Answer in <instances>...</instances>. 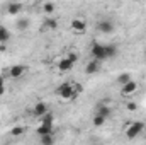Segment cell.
Instances as JSON below:
<instances>
[{
    "label": "cell",
    "mask_w": 146,
    "mask_h": 145,
    "mask_svg": "<svg viewBox=\"0 0 146 145\" xmlns=\"http://www.w3.org/2000/svg\"><path fill=\"white\" fill-rule=\"evenodd\" d=\"M56 94L63 99V101H73L75 97V82H65L56 89Z\"/></svg>",
    "instance_id": "6da1fadb"
},
{
    "label": "cell",
    "mask_w": 146,
    "mask_h": 145,
    "mask_svg": "<svg viewBox=\"0 0 146 145\" xmlns=\"http://www.w3.org/2000/svg\"><path fill=\"white\" fill-rule=\"evenodd\" d=\"M90 56L92 60H97V62H104L107 60V55H106V44L99 43V41H94L92 46H90Z\"/></svg>",
    "instance_id": "7a4b0ae2"
},
{
    "label": "cell",
    "mask_w": 146,
    "mask_h": 145,
    "mask_svg": "<svg viewBox=\"0 0 146 145\" xmlns=\"http://www.w3.org/2000/svg\"><path fill=\"white\" fill-rule=\"evenodd\" d=\"M145 132V123L143 121H131L127 126H126V137L129 138V140H134L136 137H139L141 133Z\"/></svg>",
    "instance_id": "3957f363"
},
{
    "label": "cell",
    "mask_w": 146,
    "mask_h": 145,
    "mask_svg": "<svg viewBox=\"0 0 146 145\" xmlns=\"http://www.w3.org/2000/svg\"><path fill=\"white\" fill-rule=\"evenodd\" d=\"M97 31H100L102 34H112L115 31V26L110 19H102L97 22Z\"/></svg>",
    "instance_id": "277c9868"
},
{
    "label": "cell",
    "mask_w": 146,
    "mask_h": 145,
    "mask_svg": "<svg viewBox=\"0 0 146 145\" xmlns=\"http://www.w3.org/2000/svg\"><path fill=\"white\" fill-rule=\"evenodd\" d=\"M31 113H33V116H36V118H39V119H41L42 116H46V114L49 113V108H48V104H46V103L39 101V103H36V104L33 106Z\"/></svg>",
    "instance_id": "5b68a950"
},
{
    "label": "cell",
    "mask_w": 146,
    "mask_h": 145,
    "mask_svg": "<svg viewBox=\"0 0 146 145\" xmlns=\"http://www.w3.org/2000/svg\"><path fill=\"white\" fill-rule=\"evenodd\" d=\"M70 28H72V31L82 34V33L87 31V22L83 19H80V17H75V19H72V22H70Z\"/></svg>",
    "instance_id": "8992f818"
},
{
    "label": "cell",
    "mask_w": 146,
    "mask_h": 145,
    "mask_svg": "<svg viewBox=\"0 0 146 145\" xmlns=\"http://www.w3.org/2000/svg\"><path fill=\"white\" fill-rule=\"evenodd\" d=\"M26 70H27L26 65H12V67H9V75L12 79H21L26 73Z\"/></svg>",
    "instance_id": "52a82bcc"
},
{
    "label": "cell",
    "mask_w": 146,
    "mask_h": 145,
    "mask_svg": "<svg viewBox=\"0 0 146 145\" xmlns=\"http://www.w3.org/2000/svg\"><path fill=\"white\" fill-rule=\"evenodd\" d=\"M136 91H138V82H134V80H131V82H127L126 85H122V87H121V94H122L124 97L133 96Z\"/></svg>",
    "instance_id": "ba28073f"
},
{
    "label": "cell",
    "mask_w": 146,
    "mask_h": 145,
    "mask_svg": "<svg viewBox=\"0 0 146 145\" xmlns=\"http://www.w3.org/2000/svg\"><path fill=\"white\" fill-rule=\"evenodd\" d=\"M22 9H24V5H22L21 2H9V3H7V14H10V15L21 14Z\"/></svg>",
    "instance_id": "9c48e42d"
},
{
    "label": "cell",
    "mask_w": 146,
    "mask_h": 145,
    "mask_svg": "<svg viewBox=\"0 0 146 145\" xmlns=\"http://www.w3.org/2000/svg\"><path fill=\"white\" fill-rule=\"evenodd\" d=\"M56 68H58L60 72H70V70L73 68V63L66 58V56H63V58H60V60H58Z\"/></svg>",
    "instance_id": "30bf717a"
},
{
    "label": "cell",
    "mask_w": 146,
    "mask_h": 145,
    "mask_svg": "<svg viewBox=\"0 0 146 145\" xmlns=\"http://www.w3.org/2000/svg\"><path fill=\"white\" fill-rule=\"evenodd\" d=\"M97 72H100V62H97V60L88 62L87 67H85V73L87 75H94V73H97Z\"/></svg>",
    "instance_id": "8fae6325"
},
{
    "label": "cell",
    "mask_w": 146,
    "mask_h": 145,
    "mask_svg": "<svg viewBox=\"0 0 146 145\" xmlns=\"http://www.w3.org/2000/svg\"><path fill=\"white\" fill-rule=\"evenodd\" d=\"M53 130H54V126H49V125H42V123H39V126L36 128V133L39 135V137L53 135Z\"/></svg>",
    "instance_id": "7c38bea8"
},
{
    "label": "cell",
    "mask_w": 146,
    "mask_h": 145,
    "mask_svg": "<svg viewBox=\"0 0 146 145\" xmlns=\"http://www.w3.org/2000/svg\"><path fill=\"white\" fill-rule=\"evenodd\" d=\"M56 28H58V21H56L54 17H46V19H44L42 29H46V31H54Z\"/></svg>",
    "instance_id": "4fadbf2b"
},
{
    "label": "cell",
    "mask_w": 146,
    "mask_h": 145,
    "mask_svg": "<svg viewBox=\"0 0 146 145\" xmlns=\"http://www.w3.org/2000/svg\"><path fill=\"white\" fill-rule=\"evenodd\" d=\"M29 24H31V21H29L27 17H19L17 22H15V26H17L19 31H26V29L29 28Z\"/></svg>",
    "instance_id": "5bb4252c"
},
{
    "label": "cell",
    "mask_w": 146,
    "mask_h": 145,
    "mask_svg": "<svg viewBox=\"0 0 146 145\" xmlns=\"http://www.w3.org/2000/svg\"><path fill=\"white\" fill-rule=\"evenodd\" d=\"M95 114H100V116H104L106 119L109 118L110 114H112V109L109 106H106V104H100V106H97V113Z\"/></svg>",
    "instance_id": "9a60e30c"
},
{
    "label": "cell",
    "mask_w": 146,
    "mask_h": 145,
    "mask_svg": "<svg viewBox=\"0 0 146 145\" xmlns=\"http://www.w3.org/2000/svg\"><path fill=\"white\" fill-rule=\"evenodd\" d=\"M10 39V31L5 26H0V44H5Z\"/></svg>",
    "instance_id": "2e32d148"
},
{
    "label": "cell",
    "mask_w": 146,
    "mask_h": 145,
    "mask_svg": "<svg viewBox=\"0 0 146 145\" xmlns=\"http://www.w3.org/2000/svg\"><path fill=\"white\" fill-rule=\"evenodd\" d=\"M133 80V77H131V73H127V72H124V73H121L119 77H117V84L122 87V85H126L127 82H131Z\"/></svg>",
    "instance_id": "e0dca14e"
},
{
    "label": "cell",
    "mask_w": 146,
    "mask_h": 145,
    "mask_svg": "<svg viewBox=\"0 0 146 145\" xmlns=\"http://www.w3.org/2000/svg\"><path fill=\"white\" fill-rule=\"evenodd\" d=\"M41 123H42V125H49V126H54V114L49 111L46 116H42V118H41Z\"/></svg>",
    "instance_id": "ac0fdd59"
},
{
    "label": "cell",
    "mask_w": 146,
    "mask_h": 145,
    "mask_svg": "<svg viewBox=\"0 0 146 145\" xmlns=\"http://www.w3.org/2000/svg\"><path fill=\"white\" fill-rule=\"evenodd\" d=\"M106 55H107V58H114L117 55V46L115 44H106Z\"/></svg>",
    "instance_id": "d6986e66"
},
{
    "label": "cell",
    "mask_w": 146,
    "mask_h": 145,
    "mask_svg": "<svg viewBox=\"0 0 146 145\" xmlns=\"http://www.w3.org/2000/svg\"><path fill=\"white\" fill-rule=\"evenodd\" d=\"M39 144H41V145H54V137H53V135L39 137Z\"/></svg>",
    "instance_id": "ffe728a7"
},
{
    "label": "cell",
    "mask_w": 146,
    "mask_h": 145,
    "mask_svg": "<svg viewBox=\"0 0 146 145\" xmlns=\"http://www.w3.org/2000/svg\"><path fill=\"white\" fill-rule=\"evenodd\" d=\"M54 9H56V5H54L53 2H46V3H42V10H44V14H53Z\"/></svg>",
    "instance_id": "44dd1931"
},
{
    "label": "cell",
    "mask_w": 146,
    "mask_h": 145,
    "mask_svg": "<svg viewBox=\"0 0 146 145\" xmlns=\"http://www.w3.org/2000/svg\"><path fill=\"white\" fill-rule=\"evenodd\" d=\"M92 123H94V126H104V123H106V118L104 116H100V114H95L94 116V119H92Z\"/></svg>",
    "instance_id": "7402d4cb"
},
{
    "label": "cell",
    "mask_w": 146,
    "mask_h": 145,
    "mask_svg": "<svg viewBox=\"0 0 146 145\" xmlns=\"http://www.w3.org/2000/svg\"><path fill=\"white\" fill-rule=\"evenodd\" d=\"M24 132H26L24 126H14V128L10 130V135H12V137H22Z\"/></svg>",
    "instance_id": "603a6c76"
},
{
    "label": "cell",
    "mask_w": 146,
    "mask_h": 145,
    "mask_svg": "<svg viewBox=\"0 0 146 145\" xmlns=\"http://www.w3.org/2000/svg\"><path fill=\"white\" fill-rule=\"evenodd\" d=\"M66 58H68V60L72 62L73 65H75V63L78 62V53H75V51H70V53L66 55Z\"/></svg>",
    "instance_id": "cb8c5ba5"
},
{
    "label": "cell",
    "mask_w": 146,
    "mask_h": 145,
    "mask_svg": "<svg viewBox=\"0 0 146 145\" xmlns=\"http://www.w3.org/2000/svg\"><path fill=\"white\" fill-rule=\"evenodd\" d=\"M126 109H127V111H136V109H138V104H136L134 101H127V103H126Z\"/></svg>",
    "instance_id": "d4e9b609"
},
{
    "label": "cell",
    "mask_w": 146,
    "mask_h": 145,
    "mask_svg": "<svg viewBox=\"0 0 146 145\" xmlns=\"http://www.w3.org/2000/svg\"><path fill=\"white\" fill-rule=\"evenodd\" d=\"M5 91H7V87H5V79L0 75V96H3Z\"/></svg>",
    "instance_id": "484cf974"
}]
</instances>
